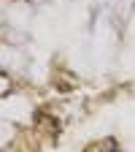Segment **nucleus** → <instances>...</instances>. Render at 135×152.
<instances>
[{"mask_svg":"<svg viewBox=\"0 0 135 152\" xmlns=\"http://www.w3.org/2000/svg\"><path fill=\"white\" fill-rule=\"evenodd\" d=\"M84 152H122L113 141H108V144H103V147H97V149H84Z\"/></svg>","mask_w":135,"mask_h":152,"instance_id":"f257e3e1","label":"nucleus"}]
</instances>
